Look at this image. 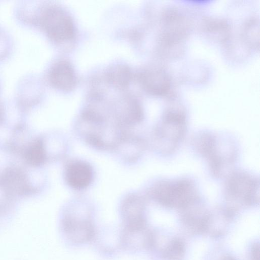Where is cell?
I'll return each mask as SVG.
<instances>
[{"mask_svg":"<svg viewBox=\"0 0 260 260\" xmlns=\"http://www.w3.org/2000/svg\"><path fill=\"white\" fill-rule=\"evenodd\" d=\"M192 144L195 152L206 161L214 179H220L232 172L239 152L230 137L209 131L200 132L194 137Z\"/></svg>","mask_w":260,"mask_h":260,"instance_id":"cell-1","label":"cell"},{"mask_svg":"<svg viewBox=\"0 0 260 260\" xmlns=\"http://www.w3.org/2000/svg\"><path fill=\"white\" fill-rule=\"evenodd\" d=\"M149 194L160 205L170 208H184L201 199L196 182L186 177L159 180L150 187Z\"/></svg>","mask_w":260,"mask_h":260,"instance_id":"cell-2","label":"cell"},{"mask_svg":"<svg viewBox=\"0 0 260 260\" xmlns=\"http://www.w3.org/2000/svg\"><path fill=\"white\" fill-rule=\"evenodd\" d=\"M187 125L186 115L183 110L170 108L166 110L156 128L160 152L167 156L176 151L185 136Z\"/></svg>","mask_w":260,"mask_h":260,"instance_id":"cell-3","label":"cell"},{"mask_svg":"<svg viewBox=\"0 0 260 260\" xmlns=\"http://www.w3.org/2000/svg\"><path fill=\"white\" fill-rule=\"evenodd\" d=\"M225 181L223 193L227 201L251 205L258 201L259 180L243 170L232 171Z\"/></svg>","mask_w":260,"mask_h":260,"instance_id":"cell-4","label":"cell"},{"mask_svg":"<svg viewBox=\"0 0 260 260\" xmlns=\"http://www.w3.org/2000/svg\"><path fill=\"white\" fill-rule=\"evenodd\" d=\"M39 23L48 36L55 41H67L74 36V27L71 18L57 7L44 9L41 13Z\"/></svg>","mask_w":260,"mask_h":260,"instance_id":"cell-5","label":"cell"},{"mask_svg":"<svg viewBox=\"0 0 260 260\" xmlns=\"http://www.w3.org/2000/svg\"><path fill=\"white\" fill-rule=\"evenodd\" d=\"M62 226L67 238L75 243L88 242L94 237V226L87 219L68 216L64 219Z\"/></svg>","mask_w":260,"mask_h":260,"instance_id":"cell-6","label":"cell"},{"mask_svg":"<svg viewBox=\"0 0 260 260\" xmlns=\"http://www.w3.org/2000/svg\"><path fill=\"white\" fill-rule=\"evenodd\" d=\"M138 79L143 89L154 95H164L170 87V77L161 70H145L138 75Z\"/></svg>","mask_w":260,"mask_h":260,"instance_id":"cell-7","label":"cell"},{"mask_svg":"<svg viewBox=\"0 0 260 260\" xmlns=\"http://www.w3.org/2000/svg\"><path fill=\"white\" fill-rule=\"evenodd\" d=\"M93 177V170L87 162L76 160L68 165L65 178L68 184L76 189H82L88 186Z\"/></svg>","mask_w":260,"mask_h":260,"instance_id":"cell-8","label":"cell"},{"mask_svg":"<svg viewBox=\"0 0 260 260\" xmlns=\"http://www.w3.org/2000/svg\"><path fill=\"white\" fill-rule=\"evenodd\" d=\"M51 84L56 88L69 90L75 85L74 70L68 61H60L56 63L50 70L49 75Z\"/></svg>","mask_w":260,"mask_h":260,"instance_id":"cell-9","label":"cell"},{"mask_svg":"<svg viewBox=\"0 0 260 260\" xmlns=\"http://www.w3.org/2000/svg\"><path fill=\"white\" fill-rule=\"evenodd\" d=\"M143 202L138 198H130L122 207V214L125 226L143 225Z\"/></svg>","mask_w":260,"mask_h":260,"instance_id":"cell-10","label":"cell"},{"mask_svg":"<svg viewBox=\"0 0 260 260\" xmlns=\"http://www.w3.org/2000/svg\"><path fill=\"white\" fill-rule=\"evenodd\" d=\"M106 78L107 81L115 88L123 89L129 85L132 75L127 66L117 64L108 70Z\"/></svg>","mask_w":260,"mask_h":260,"instance_id":"cell-11","label":"cell"},{"mask_svg":"<svg viewBox=\"0 0 260 260\" xmlns=\"http://www.w3.org/2000/svg\"><path fill=\"white\" fill-rule=\"evenodd\" d=\"M28 162L33 165H40L45 160V152L40 141L35 142L28 150L26 155Z\"/></svg>","mask_w":260,"mask_h":260,"instance_id":"cell-12","label":"cell"},{"mask_svg":"<svg viewBox=\"0 0 260 260\" xmlns=\"http://www.w3.org/2000/svg\"><path fill=\"white\" fill-rule=\"evenodd\" d=\"M206 28L209 32L218 34V38L220 40H223L227 38L229 32V25L222 20H211L206 21Z\"/></svg>","mask_w":260,"mask_h":260,"instance_id":"cell-13","label":"cell"}]
</instances>
